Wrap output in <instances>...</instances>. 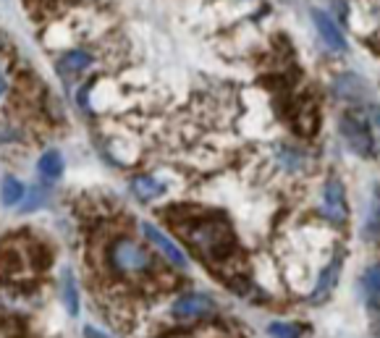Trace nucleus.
Instances as JSON below:
<instances>
[{"label":"nucleus","mask_w":380,"mask_h":338,"mask_svg":"<svg viewBox=\"0 0 380 338\" xmlns=\"http://www.w3.org/2000/svg\"><path fill=\"white\" fill-rule=\"evenodd\" d=\"M6 92V79H3V74H0V95Z\"/></svg>","instance_id":"a211bd4d"},{"label":"nucleus","mask_w":380,"mask_h":338,"mask_svg":"<svg viewBox=\"0 0 380 338\" xmlns=\"http://www.w3.org/2000/svg\"><path fill=\"white\" fill-rule=\"evenodd\" d=\"M42 189L40 187H34V189L24 191V197H21V212H32V210H37L42 205Z\"/></svg>","instance_id":"dca6fc26"},{"label":"nucleus","mask_w":380,"mask_h":338,"mask_svg":"<svg viewBox=\"0 0 380 338\" xmlns=\"http://www.w3.org/2000/svg\"><path fill=\"white\" fill-rule=\"evenodd\" d=\"M341 131H344V137H346V142L351 144L354 152L372 155V137L365 121L354 119V116H344V119H341Z\"/></svg>","instance_id":"20e7f679"},{"label":"nucleus","mask_w":380,"mask_h":338,"mask_svg":"<svg viewBox=\"0 0 380 338\" xmlns=\"http://www.w3.org/2000/svg\"><path fill=\"white\" fill-rule=\"evenodd\" d=\"M268 330H271L273 336H299V328L297 325H289V323H271L268 325Z\"/></svg>","instance_id":"f3484780"},{"label":"nucleus","mask_w":380,"mask_h":338,"mask_svg":"<svg viewBox=\"0 0 380 338\" xmlns=\"http://www.w3.org/2000/svg\"><path fill=\"white\" fill-rule=\"evenodd\" d=\"M142 231H144V236L150 239V244L152 247H158L165 255V257L170 259V265H176V268H181V270H186V257H184V252H181L173 241L168 239V236H163L161 231L158 229H152L150 223H142Z\"/></svg>","instance_id":"423d86ee"},{"label":"nucleus","mask_w":380,"mask_h":338,"mask_svg":"<svg viewBox=\"0 0 380 338\" xmlns=\"http://www.w3.org/2000/svg\"><path fill=\"white\" fill-rule=\"evenodd\" d=\"M323 212L333 223H344L346 220V197H344L341 181H328L325 184V191H323Z\"/></svg>","instance_id":"39448f33"},{"label":"nucleus","mask_w":380,"mask_h":338,"mask_svg":"<svg viewBox=\"0 0 380 338\" xmlns=\"http://www.w3.org/2000/svg\"><path fill=\"white\" fill-rule=\"evenodd\" d=\"M312 21H315V27H318V32H320L323 42H325L330 50H339V53L346 50V40H344V34H341L339 24L330 19L328 13H323V11H312Z\"/></svg>","instance_id":"0eeeda50"},{"label":"nucleus","mask_w":380,"mask_h":338,"mask_svg":"<svg viewBox=\"0 0 380 338\" xmlns=\"http://www.w3.org/2000/svg\"><path fill=\"white\" fill-rule=\"evenodd\" d=\"M108 262L118 276H126V278H142V276H150L152 270L150 252L126 236H121L110 244Z\"/></svg>","instance_id":"f03ea898"},{"label":"nucleus","mask_w":380,"mask_h":338,"mask_svg":"<svg viewBox=\"0 0 380 338\" xmlns=\"http://www.w3.org/2000/svg\"><path fill=\"white\" fill-rule=\"evenodd\" d=\"M131 191L140 199H144V202H150V199L161 197L163 191H165V187H163L161 181L150 179V176H137V179L131 181Z\"/></svg>","instance_id":"1a4fd4ad"},{"label":"nucleus","mask_w":380,"mask_h":338,"mask_svg":"<svg viewBox=\"0 0 380 338\" xmlns=\"http://www.w3.org/2000/svg\"><path fill=\"white\" fill-rule=\"evenodd\" d=\"M63 302H66V309H69L71 318H76L79 315V291H76V280H74L71 270L63 273Z\"/></svg>","instance_id":"9d476101"},{"label":"nucleus","mask_w":380,"mask_h":338,"mask_svg":"<svg viewBox=\"0 0 380 338\" xmlns=\"http://www.w3.org/2000/svg\"><path fill=\"white\" fill-rule=\"evenodd\" d=\"M60 170H63V158H60L55 149H50V152H45L40 158V173L45 176L48 181L58 179Z\"/></svg>","instance_id":"9b49d317"},{"label":"nucleus","mask_w":380,"mask_h":338,"mask_svg":"<svg viewBox=\"0 0 380 338\" xmlns=\"http://www.w3.org/2000/svg\"><path fill=\"white\" fill-rule=\"evenodd\" d=\"M339 273H341V259H333L328 268L320 273V278L315 283V291H312L310 302H323V299L328 297L330 289L336 286V280H339Z\"/></svg>","instance_id":"6e6552de"},{"label":"nucleus","mask_w":380,"mask_h":338,"mask_svg":"<svg viewBox=\"0 0 380 338\" xmlns=\"http://www.w3.org/2000/svg\"><path fill=\"white\" fill-rule=\"evenodd\" d=\"M215 312V302L205 294H184L173 304V315L179 320H200Z\"/></svg>","instance_id":"7ed1b4c3"},{"label":"nucleus","mask_w":380,"mask_h":338,"mask_svg":"<svg viewBox=\"0 0 380 338\" xmlns=\"http://www.w3.org/2000/svg\"><path fill=\"white\" fill-rule=\"evenodd\" d=\"M365 299H367V307L370 312L378 309V294H380V280H378V268H370L367 270V276H365Z\"/></svg>","instance_id":"f8f14e48"},{"label":"nucleus","mask_w":380,"mask_h":338,"mask_svg":"<svg viewBox=\"0 0 380 338\" xmlns=\"http://www.w3.org/2000/svg\"><path fill=\"white\" fill-rule=\"evenodd\" d=\"M63 66L69 71H84L92 66V55L84 53V50H71V53L63 55Z\"/></svg>","instance_id":"4468645a"},{"label":"nucleus","mask_w":380,"mask_h":338,"mask_svg":"<svg viewBox=\"0 0 380 338\" xmlns=\"http://www.w3.org/2000/svg\"><path fill=\"white\" fill-rule=\"evenodd\" d=\"M181 234L210 259H223L233 252V234L220 218H200L184 223Z\"/></svg>","instance_id":"f257e3e1"},{"label":"nucleus","mask_w":380,"mask_h":338,"mask_svg":"<svg viewBox=\"0 0 380 338\" xmlns=\"http://www.w3.org/2000/svg\"><path fill=\"white\" fill-rule=\"evenodd\" d=\"M24 187H21L19 181L13 179V176H8V179H3V191H0V199H3V205H16V202H21V197H24Z\"/></svg>","instance_id":"ddd939ff"},{"label":"nucleus","mask_w":380,"mask_h":338,"mask_svg":"<svg viewBox=\"0 0 380 338\" xmlns=\"http://www.w3.org/2000/svg\"><path fill=\"white\" fill-rule=\"evenodd\" d=\"M336 95H341V97H360L362 81L357 76H341L336 81Z\"/></svg>","instance_id":"2eb2a0df"}]
</instances>
